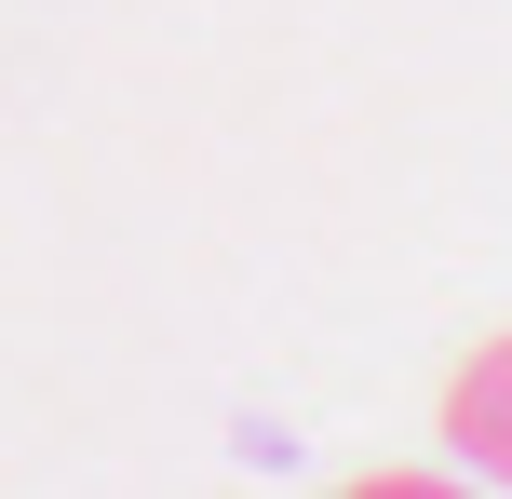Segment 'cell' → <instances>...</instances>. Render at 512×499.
Segmentation results:
<instances>
[{
	"instance_id": "6da1fadb",
	"label": "cell",
	"mask_w": 512,
	"mask_h": 499,
	"mask_svg": "<svg viewBox=\"0 0 512 499\" xmlns=\"http://www.w3.org/2000/svg\"><path fill=\"white\" fill-rule=\"evenodd\" d=\"M445 446H459V473L512 486V324H499L486 351H472L459 378H445Z\"/></svg>"
}]
</instances>
